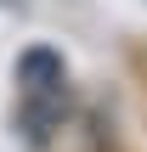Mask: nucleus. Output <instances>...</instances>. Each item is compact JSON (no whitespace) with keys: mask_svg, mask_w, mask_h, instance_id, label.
Wrapping results in <instances>:
<instances>
[{"mask_svg":"<svg viewBox=\"0 0 147 152\" xmlns=\"http://www.w3.org/2000/svg\"><path fill=\"white\" fill-rule=\"evenodd\" d=\"M17 85H23V124H28V141L40 147L45 130L62 118V102H68V68H62L57 51H23Z\"/></svg>","mask_w":147,"mask_h":152,"instance_id":"1","label":"nucleus"}]
</instances>
